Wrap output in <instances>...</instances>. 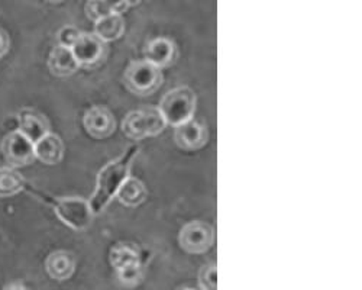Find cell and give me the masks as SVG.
Returning a JSON list of instances; mask_svg holds the SVG:
<instances>
[{"mask_svg": "<svg viewBox=\"0 0 362 290\" xmlns=\"http://www.w3.org/2000/svg\"><path fill=\"white\" fill-rule=\"evenodd\" d=\"M139 149L136 145L128 149L125 154L120 156L117 160L106 164L98 174V186L96 192L88 202L95 215H99L109 205V202L116 196L119 187L128 179L132 161L138 156Z\"/></svg>", "mask_w": 362, "mask_h": 290, "instance_id": "6da1fadb", "label": "cell"}, {"mask_svg": "<svg viewBox=\"0 0 362 290\" xmlns=\"http://www.w3.org/2000/svg\"><path fill=\"white\" fill-rule=\"evenodd\" d=\"M196 109V95L189 87H175L168 92L160 105V112L167 125L178 127L190 121Z\"/></svg>", "mask_w": 362, "mask_h": 290, "instance_id": "7a4b0ae2", "label": "cell"}, {"mask_svg": "<svg viewBox=\"0 0 362 290\" xmlns=\"http://www.w3.org/2000/svg\"><path fill=\"white\" fill-rule=\"evenodd\" d=\"M165 127L167 124L160 109L148 108L129 112L124 120L122 131L132 139H144L148 137L160 135Z\"/></svg>", "mask_w": 362, "mask_h": 290, "instance_id": "3957f363", "label": "cell"}, {"mask_svg": "<svg viewBox=\"0 0 362 290\" xmlns=\"http://www.w3.org/2000/svg\"><path fill=\"white\" fill-rule=\"evenodd\" d=\"M51 205L58 218L74 231H84L93 222L95 214L81 197H55L51 199Z\"/></svg>", "mask_w": 362, "mask_h": 290, "instance_id": "277c9868", "label": "cell"}, {"mask_svg": "<svg viewBox=\"0 0 362 290\" xmlns=\"http://www.w3.org/2000/svg\"><path fill=\"white\" fill-rule=\"evenodd\" d=\"M124 81L128 89L138 96H148L156 93L163 83L160 69L148 62H134L125 71Z\"/></svg>", "mask_w": 362, "mask_h": 290, "instance_id": "5b68a950", "label": "cell"}, {"mask_svg": "<svg viewBox=\"0 0 362 290\" xmlns=\"http://www.w3.org/2000/svg\"><path fill=\"white\" fill-rule=\"evenodd\" d=\"M215 241L214 228L206 222L194 221L180 231V247L189 254H203L210 250Z\"/></svg>", "mask_w": 362, "mask_h": 290, "instance_id": "8992f818", "label": "cell"}, {"mask_svg": "<svg viewBox=\"0 0 362 290\" xmlns=\"http://www.w3.org/2000/svg\"><path fill=\"white\" fill-rule=\"evenodd\" d=\"M2 153L12 167L28 166L35 160L34 142L29 141L21 131H15L4 139Z\"/></svg>", "mask_w": 362, "mask_h": 290, "instance_id": "52a82bcc", "label": "cell"}, {"mask_svg": "<svg viewBox=\"0 0 362 290\" xmlns=\"http://www.w3.org/2000/svg\"><path fill=\"white\" fill-rule=\"evenodd\" d=\"M71 51L80 66H93L102 60L105 54L103 41L92 34H80L71 47Z\"/></svg>", "mask_w": 362, "mask_h": 290, "instance_id": "ba28073f", "label": "cell"}, {"mask_svg": "<svg viewBox=\"0 0 362 290\" xmlns=\"http://www.w3.org/2000/svg\"><path fill=\"white\" fill-rule=\"evenodd\" d=\"M84 128L86 131L96 139L107 138L115 131V118L113 115L102 106L88 109L84 115Z\"/></svg>", "mask_w": 362, "mask_h": 290, "instance_id": "9c48e42d", "label": "cell"}, {"mask_svg": "<svg viewBox=\"0 0 362 290\" xmlns=\"http://www.w3.org/2000/svg\"><path fill=\"white\" fill-rule=\"evenodd\" d=\"M174 139L180 149L199 150L207 142V129L193 120L175 127Z\"/></svg>", "mask_w": 362, "mask_h": 290, "instance_id": "30bf717a", "label": "cell"}, {"mask_svg": "<svg viewBox=\"0 0 362 290\" xmlns=\"http://www.w3.org/2000/svg\"><path fill=\"white\" fill-rule=\"evenodd\" d=\"M144 55L145 62L156 66L157 69H163L174 63L177 57V48L173 41L167 38H157L148 42V45L144 50Z\"/></svg>", "mask_w": 362, "mask_h": 290, "instance_id": "8fae6325", "label": "cell"}, {"mask_svg": "<svg viewBox=\"0 0 362 290\" xmlns=\"http://www.w3.org/2000/svg\"><path fill=\"white\" fill-rule=\"evenodd\" d=\"M48 67L57 77H69L78 70L80 64L77 63L71 48L57 45L49 54Z\"/></svg>", "mask_w": 362, "mask_h": 290, "instance_id": "7c38bea8", "label": "cell"}, {"mask_svg": "<svg viewBox=\"0 0 362 290\" xmlns=\"http://www.w3.org/2000/svg\"><path fill=\"white\" fill-rule=\"evenodd\" d=\"M45 269L51 279L63 282L73 276L76 270V260L73 254L67 251H63V250L54 251L48 255L45 261Z\"/></svg>", "mask_w": 362, "mask_h": 290, "instance_id": "4fadbf2b", "label": "cell"}, {"mask_svg": "<svg viewBox=\"0 0 362 290\" xmlns=\"http://www.w3.org/2000/svg\"><path fill=\"white\" fill-rule=\"evenodd\" d=\"M35 158L45 164H58L62 161L64 156V145L62 138L55 134L48 132L45 137H42L40 141L34 144Z\"/></svg>", "mask_w": 362, "mask_h": 290, "instance_id": "5bb4252c", "label": "cell"}, {"mask_svg": "<svg viewBox=\"0 0 362 290\" xmlns=\"http://www.w3.org/2000/svg\"><path fill=\"white\" fill-rule=\"evenodd\" d=\"M125 31V22L119 13H110L99 19L95 25V34L103 42H112L122 37Z\"/></svg>", "mask_w": 362, "mask_h": 290, "instance_id": "9a60e30c", "label": "cell"}, {"mask_svg": "<svg viewBox=\"0 0 362 290\" xmlns=\"http://www.w3.org/2000/svg\"><path fill=\"white\" fill-rule=\"evenodd\" d=\"M146 195H148V192H146V187L144 186V183L134 178H128L116 193L119 202L129 208L139 207L141 203L146 199Z\"/></svg>", "mask_w": 362, "mask_h": 290, "instance_id": "2e32d148", "label": "cell"}, {"mask_svg": "<svg viewBox=\"0 0 362 290\" xmlns=\"http://www.w3.org/2000/svg\"><path fill=\"white\" fill-rule=\"evenodd\" d=\"M18 131H21L29 141H33L34 144L49 132L47 122L34 112H22L19 115Z\"/></svg>", "mask_w": 362, "mask_h": 290, "instance_id": "e0dca14e", "label": "cell"}, {"mask_svg": "<svg viewBox=\"0 0 362 290\" xmlns=\"http://www.w3.org/2000/svg\"><path fill=\"white\" fill-rule=\"evenodd\" d=\"M110 263L116 272H122L129 267L141 266L139 253L127 244H119L110 251Z\"/></svg>", "mask_w": 362, "mask_h": 290, "instance_id": "ac0fdd59", "label": "cell"}, {"mask_svg": "<svg viewBox=\"0 0 362 290\" xmlns=\"http://www.w3.org/2000/svg\"><path fill=\"white\" fill-rule=\"evenodd\" d=\"M25 186V179L22 174L13 167L0 168V196L8 197L21 193Z\"/></svg>", "mask_w": 362, "mask_h": 290, "instance_id": "d6986e66", "label": "cell"}, {"mask_svg": "<svg viewBox=\"0 0 362 290\" xmlns=\"http://www.w3.org/2000/svg\"><path fill=\"white\" fill-rule=\"evenodd\" d=\"M202 290H218V270L215 265L204 266L199 274Z\"/></svg>", "mask_w": 362, "mask_h": 290, "instance_id": "ffe728a7", "label": "cell"}, {"mask_svg": "<svg viewBox=\"0 0 362 290\" xmlns=\"http://www.w3.org/2000/svg\"><path fill=\"white\" fill-rule=\"evenodd\" d=\"M86 13L90 19L98 22L99 19L110 15L112 11L106 5L105 0H88V4L86 5Z\"/></svg>", "mask_w": 362, "mask_h": 290, "instance_id": "44dd1931", "label": "cell"}, {"mask_svg": "<svg viewBox=\"0 0 362 290\" xmlns=\"http://www.w3.org/2000/svg\"><path fill=\"white\" fill-rule=\"evenodd\" d=\"M80 29H77L76 26H64L59 29V33L57 35L58 40V45H63V47H69L71 48L73 44L76 42V40L80 37Z\"/></svg>", "mask_w": 362, "mask_h": 290, "instance_id": "7402d4cb", "label": "cell"}, {"mask_svg": "<svg viewBox=\"0 0 362 290\" xmlns=\"http://www.w3.org/2000/svg\"><path fill=\"white\" fill-rule=\"evenodd\" d=\"M117 276H119V280L122 282L124 284L135 286L142 277V269H141V266L129 267V269H125L122 272H117Z\"/></svg>", "mask_w": 362, "mask_h": 290, "instance_id": "603a6c76", "label": "cell"}, {"mask_svg": "<svg viewBox=\"0 0 362 290\" xmlns=\"http://www.w3.org/2000/svg\"><path fill=\"white\" fill-rule=\"evenodd\" d=\"M112 13H122L131 5V0H105Z\"/></svg>", "mask_w": 362, "mask_h": 290, "instance_id": "cb8c5ba5", "label": "cell"}, {"mask_svg": "<svg viewBox=\"0 0 362 290\" xmlns=\"http://www.w3.org/2000/svg\"><path fill=\"white\" fill-rule=\"evenodd\" d=\"M9 37L8 34L4 31L2 28H0V57H4L8 51H9Z\"/></svg>", "mask_w": 362, "mask_h": 290, "instance_id": "d4e9b609", "label": "cell"}, {"mask_svg": "<svg viewBox=\"0 0 362 290\" xmlns=\"http://www.w3.org/2000/svg\"><path fill=\"white\" fill-rule=\"evenodd\" d=\"M4 290H28V289L21 283H12V284L6 286Z\"/></svg>", "mask_w": 362, "mask_h": 290, "instance_id": "484cf974", "label": "cell"}, {"mask_svg": "<svg viewBox=\"0 0 362 290\" xmlns=\"http://www.w3.org/2000/svg\"><path fill=\"white\" fill-rule=\"evenodd\" d=\"M48 2H52V4H58V2H62V0H48Z\"/></svg>", "mask_w": 362, "mask_h": 290, "instance_id": "4316f807", "label": "cell"}, {"mask_svg": "<svg viewBox=\"0 0 362 290\" xmlns=\"http://www.w3.org/2000/svg\"><path fill=\"white\" fill-rule=\"evenodd\" d=\"M183 290H194V289H183Z\"/></svg>", "mask_w": 362, "mask_h": 290, "instance_id": "83f0119b", "label": "cell"}]
</instances>
